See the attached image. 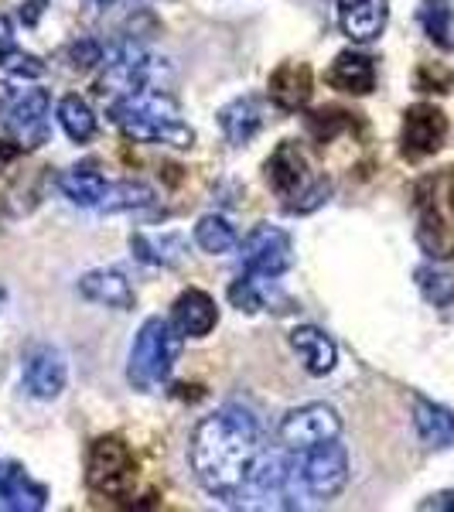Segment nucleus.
<instances>
[{"instance_id":"1","label":"nucleus","mask_w":454,"mask_h":512,"mask_svg":"<svg viewBox=\"0 0 454 512\" xmlns=\"http://www.w3.org/2000/svg\"><path fill=\"white\" fill-rule=\"evenodd\" d=\"M260 458V427L243 407L216 410L195 427L188 441V461L198 485L222 502H243Z\"/></svg>"},{"instance_id":"2","label":"nucleus","mask_w":454,"mask_h":512,"mask_svg":"<svg viewBox=\"0 0 454 512\" xmlns=\"http://www.w3.org/2000/svg\"><path fill=\"white\" fill-rule=\"evenodd\" d=\"M110 120L140 144H168L188 151L195 144V130L181 120L178 106L161 89H140V93L110 99Z\"/></svg>"},{"instance_id":"3","label":"nucleus","mask_w":454,"mask_h":512,"mask_svg":"<svg viewBox=\"0 0 454 512\" xmlns=\"http://www.w3.org/2000/svg\"><path fill=\"white\" fill-rule=\"evenodd\" d=\"M178 355H181V332L178 328L164 318H147L144 328L137 332L134 349H130V362H127L130 386L140 393L158 390L164 379L171 376Z\"/></svg>"},{"instance_id":"4","label":"nucleus","mask_w":454,"mask_h":512,"mask_svg":"<svg viewBox=\"0 0 454 512\" xmlns=\"http://www.w3.org/2000/svg\"><path fill=\"white\" fill-rule=\"evenodd\" d=\"M137 482L134 451L120 437H99L86 458V485L103 499H127Z\"/></svg>"},{"instance_id":"5","label":"nucleus","mask_w":454,"mask_h":512,"mask_svg":"<svg viewBox=\"0 0 454 512\" xmlns=\"http://www.w3.org/2000/svg\"><path fill=\"white\" fill-rule=\"evenodd\" d=\"M297 478H301L304 489L315 495V499H332L349 482V451L338 444V437L301 451V458H297Z\"/></svg>"},{"instance_id":"6","label":"nucleus","mask_w":454,"mask_h":512,"mask_svg":"<svg viewBox=\"0 0 454 512\" xmlns=\"http://www.w3.org/2000/svg\"><path fill=\"white\" fill-rule=\"evenodd\" d=\"M103 65H106V72H103V79H99V93L103 96L110 93L113 99L140 93V89H147L151 79L158 76V59H151L134 41H123V45L110 48Z\"/></svg>"},{"instance_id":"7","label":"nucleus","mask_w":454,"mask_h":512,"mask_svg":"<svg viewBox=\"0 0 454 512\" xmlns=\"http://www.w3.org/2000/svg\"><path fill=\"white\" fill-rule=\"evenodd\" d=\"M338 434H342V417L328 403H308V407L291 410V414L280 420V431H277L280 444L297 454L315 448V444L335 441Z\"/></svg>"},{"instance_id":"8","label":"nucleus","mask_w":454,"mask_h":512,"mask_svg":"<svg viewBox=\"0 0 454 512\" xmlns=\"http://www.w3.org/2000/svg\"><path fill=\"white\" fill-rule=\"evenodd\" d=\"M246 274L257 277H280L294 267V243L280 226H257L239 243Z\"/></svg>"},{"instance_id":"9","label":"nucleus","mask_w":454,"mask_h":512,"mask_svg":"<svg viewBox=\"0 0 454 512\" xmlns=\"http://www.w3.org/2000/svg\"><path fill=\"white\" fill-rule=\"evenodd\" d=\"M448 137V117H444L437 106L417 103L403 117V134H400V151L407 161H424L444 147Z\"/></svg>"},{"instance_id":"10","label":"nucleus","mask_w":454,"mask_h":512,"mask_svg":"<svg viewBox=\"0 0 454 512\" xmlns=\"http://www.w3.org/2000/svg\"><path fill=\"white\" fill-rule=\"evenodd\" d=\"M24 390H28L35 400H55L65 390V359L59 349L52 345H38V349L28 352L24 359Z\"/></svg>"},{"instance_id":"11","label":"nucleus","mask_w":454,"mask_h":512,"mask_svg":"<svg viewBox=\"0 0 454 512\" xmlns=\"http://www.w3.org/2000/svg\"><path fill=\"white\" fill-rule=\"evenodd\" d=\"M270 103L284 113H297L308 106L311 93H315V79H311V65L304 62H284L274 69V76L267 82Z\"/></svg>"},{"instance_id":"12","label":"nucleus","mask_w":454,"mask_h":512,"mask_svg":"<svg viewBox=\"0 0 454 512\" xmlns=\"http://www.w3.org/2000/svg\"><path fill=\"white\" fill-rule=\"evenodd\" d=\"M171 325L188 338H205L219 325L216 301L205 291H198V287H188L185 294H178L175 308H171Z\"/></svg>"},{"instance_id":"13","label":"nucleus","mask_w":454,"mask_h":512,"mask_svg":"<svg viewBox=\"0 0 454 512\" xmlns=\"http://www.w3.org/2000/svg\"><path fill=\"white\" fill-rule=\"evenodd\" d=\"M48 93L45 89H28L18 103L11 106L7 127L18 134L24 147H41L48 140Z\"/></svg>"},{"instance_id":"14","label":"nucleus","mask_w":454,"mask_h":512,"mask_svg":"<svg viewBox=\"0 0 454 512\" xmlns=\"http://www.w3.org/2000/svg\"><path fill=\"white\" fill-rule=\"evenodd\" d=\"M304 171H308L304 151L294 140H284L267 161V185L274 188L280 198H297L304 192V181H308Z\"/></svg>"},{"instance_id":"15","label":"nucleus","mask_w":454,"mask_h":512,"mask_svg":"<svg viewBox=\"0 0 454 512\" xmlns=\"http://www.w3.org/2000/svg\"><path fill=\"white\" fill-rule=\"evenodd\" d=\"M76 291L93 304H106V308L127 311L134 308V287L130 280L120 274V270H89V274L79 277Z\"/></svg>"},{"instance_id":"16","label":"nucleus","mask_w":454,"mask_h":512,"mask_svg":"<svg viewBox=\"0 0 454 512\" xmlns=\"http://www.w3.org/2000/svg\"><path fill=\"white\" fill-rule=\"evenodd\" d=\"M263 123H267V110H263V103L257 96H239L219 110L222 134H226L229 144H236V147L250 144V140L263 130Z\"/></svg>"},{"instance_id":"17","label":"nucleus","mask_w":454,"mask_h":512,"mask_svg":"<svg viewBox=\"0 0 454 512\" xmlns=\"http://www.w3.org/2000/svg\"><path fill=\"white\" fill-rule=\"evenodd\" d=\"M328 86L349 96H369L376 89V62L362 52L335 55L332 69H328Z\"/></svg>"},{"instance_id":"18","label":"nucleus","mask_w":454,"mask_h":512,"mask_svg":"<svg viewBox=\"0 0 454 512\" xmlns=\"http://www.w3.org/2000/svg\"><path fill=\"white\" fill-rule=\"evenodd\" d=\"M338 24L352 41H376L386 28V0H338Z\"/></svg>"},{"instance_id":"19","label":"nucleus","mask_w":454,"mask_h":512,"mask_svg":"<svg viewBox=\"0 0 454 512\" xmlns=\"http://www.w3.org/2000/svg\"><path fill=\"white\" fill-rule=\"evenodd\" d=\"M0 489H4L7 509H14V512H38V509H45V502H48V489L24 472L18 461L0 458Z\"/></svg>"},{"instance_id":"20","label":"nucleus","mask_w":454,"mask_h":512,"mask_svg":"<svg viewBox=\"0 0 454 512\" xmlns=\"http://www.w3.org/2000/svg\"><path fill=\"white\" fill-rule=\"evenodd\" d=\"M291 345H294V352L304 359V369H308L311 376H328L335 369L338 349H335L332 338L321 332V328H315V325L294 328V332H291Z\"/></svg>"},{"instance_id":"21","label":"nucleus","mask_w":454,"mask_h":512,"mask_svg":"<svg viewBox=\"0 0 454 512\" xmlns=\"http://www.w3.org/2000/svg\"><path fill=\"white\" fill-rule=\"evenodd\" d=\"M414 427L427 448H451L454 444V414L441 403H431L424 396L414 400Z\"/></svg>"},{"instance_id":"22","label":"nucleus","mask_w":454,"mask_h":512,"mask_svg":"<svg viewBox=\"0 0 454 512\" xmlns=\"http://www.w3.org/2000/svg\"><path fill=\"white\" fill-rule=\"evenodd\" d=\"M130 250L140 263L147 267H178L188 253L185 236L168 233V236H147V233H134L130 236Z\"/></svg>"},{"instance_id":"23","label":"nucleus","mask_w":454,"mask_h":512,"mask_svg":"<svg viewBox=\"0 0 454 512\" xmlns=\"http://www.w3.org/2000/svg\"><path fill=\"white\" fill-rule=\"evenodd\" d=\"M59 188L62 195L69 198L72 205H82V209H99L106 198V188H110V181H106L99 171L93 168H69L65 175L59 178Z\"/></svg>"},{"instance_id":"24","label":"nucleus","mask_w":454,"mask_h":512,"mask_svg":"<svg viewBox=\"0 0 454 512\" xmlns=\"http://www.w3.org/2000/svg\"><path fill=\"white\" fill-rule=\"evenodd\" d=\"M420 24H424V35L434 41L437 48H454V14H451V0H420L417 11Z\"/></svg>"},{"instance_id":"25","label":"nucleus","mask_w":454,"mask_h":512,"mask_svg":"<svg viewBox=\"0 0 454 512\" xmlns=\"http://www.w3.org/2000/svg\"><path fill=\"white\" fill-rule=\"evenodd\" d=\"M59 123L76 144H86V140L96 137V117L86 99H79V96H65L59 103Z\"/></svg>"},{"instance_id":"26","label":"nucleus","mask_w":454,"mask_h":512,"mask_svg":"<svg viewBox=\"0 0 454 512\" xmlns=\"http://www.w3.org/2000/svg\"><path fill=\"white\" fill-rule=\"evenodd\" d=\"M195 243L202 246L205 253H212V256H222V253H233L236 246H239V236H236V229L229 226L222 216H202L198 219V226H195Z\"/></svg>"},{"instance_id":"27","label":"nucleus","mask_w":454,"mask_h":512,"mask_svg":"<svg viewBox=\"0 0 454 512\" xmlns=\"http://www.w3.org/2000/svg\"><path fill=\"white\" fill-rule=\"evenodd\" d=\"M151 202H154V192L144 181H110L99 212H127V209H140V205H151Z\"/></svg>"},{"instance_id":"28","label":"nucleus","mask_w":454,"mask_h":512,"mask_svg":"<svg viewBox=\"0 0 454 512\" xmlns=\"http://www.w3.org/2000/svg\"><path fill=\"white\" fill-rule=\"evenodd\" d=\"M417 287H420V294L434 304V308H448V304L454 301L451 274H444V270L434 267V263H424V267L417 270Z\"/></svg>"},{"instance_id":"29","label":"nucleus","mask_w":454,"mask_h":512,"mask_svg":"<svg viewBox=\"0 0 454 512\" xmlns=\"http://www.w3.org/2000/svg\"><path fill=\"white\" fill-rule=\"evenodd\" d=\"M0 76L4 79H14V82H35L45 76V62L38 55H28V52H4L0 55Z\"/></svg>"},{"instance_id":"30","label":"nucleus","mask_w":454,"mask_h":512,"mask_svg":"<svg viewBox=\"0 0 454 512\" xmlns=\"http://www.w3.org/2000/svg\"><path fill=\"white\" fill-rule=\"evenodd\" d=\"M229 301H233V308L246 311V315H257V311L267 308V294H263L257 274L239 277L236 284L229 287Z\"/></svg>"},{"instance_id":"31","label":"nucleus","mask_w":454,"mask_h":512,"mask_svg":"<svg viewBox=\"0 0 454 512\" xmlns=\"http://www.w3.org/2000/svg\"><path fill=\"white\" fill-rule=\"evenodd\" d=\"M349 123H352L349 113H342V110H318L308 117V130L321 140V144H325V140H332L335 134L349 130Z\"/></svg>"},{"instance_id":"32","label":"nucleus","mask_w":454,"mask_h":512,"mask_svg":"<svg viewBox=\"0 0 454 512\" xmlns=\"http://www.w3.org/2000/svg\"><path fill=\"white\" fill-rule=\"evenodd\" d=\"M328 195H332V181L318 178L315 185L304 188V192L297 195V202H287V212H294V216H308V212H315L328 202Z\"/></svg>"},{"instance_id":"33","label":"nucleus","mask_w":454,"mask_h":512,"mask_svg":"<svg viewBox=\"0 0 454 512\" xmlns=\"http://www.w3.org/2000/svg\"><path fill=\"white\" fill-rule=\"evenodd\" d=\"M65 59L72 62V69L86 72V69H93V65L103 62V48H99L93 38H82V41H72V45L65 48Z\"/></svg>"},{"instance_id":"34","label":"nucleus","mask_w":454,"mask_h":512,"mask_svg":"<svg viewBox=\"0 0 454 512\" xmlns=\"http://www.w3.org/2000/svg\"><path fill=\"white\" fill-rule=\"evenodd\" d=\"M451 86H454L451 69H444V65H420L417 89H424V93H448Z\"/></svg>"},{"instance_id":"35","label":"nucleus","mask_w":454,"mask_h":512,"mask_svg":"<svg viewBox=\"0 0 454 512\" xmlns=\"http://www.w3.org/2000/svg\"><path fill=\"white\" fill-rule=\"evenodd\" d=\"M420 509H437V512H454V492H437L431 499L420 502Z\"/></svg>"},{"instance_id":"36","label":"nucleus","mask_w":454,"mask_h":512,"mask_svg":"<svg viewBox=\"0 0 454 512\" xmlns=\"http://www.w3.org/2000/svg\"><path fill=\"white\" fill-rule=\"evenodd\" d=\"M24 154V144H14V140H0V171L7 168V164H14Z\"/></svg>"},{"instance_id":"37","label":"nucleus","mask_w":454,"mask_h":512,"mask_svg":"<svg viewBox=\"0 0 454 512\" xmlns=\"http://www.w3.org/2000/svg\"><path fill=\"white\" fill-rule=\"evenodd\" d=\"M11 48H14V28H11V21L0 14V55L11 52Z\"/></svg>"},{"instance_id":"38","label":"nucleus","mask_w":454,"mask_h":512,"mask_svg":"<svg viewBox=\"0 0 454 512\" xmlns=\"http://www.w3.org/2000/svg\"><path fill=\"white\" fill-rule=\"evenodd\" d=\"M41 7H45V0H28V4L21 7V18H24V24H38V18H41Z\"/></svg>"},{"instance_id":"39","label":"nucleus","mask_w":454,"mask_h":512,"mask_svg":"<svg viewBox=\"0 0 454 512\" xmlns=\"http://www.w3.org/2000/svg\"><path fill=\"white\" fill-rule=\"evenodd\" d=\"M0 509H7V499H4V489H0Z\"/></svg>"},{"instance_id":"40","label":"nucleus","mask_w":454,"mask_h":512,"mask_svg":"<svg viewBox=\"0 0 454 512\" xmlns=\"http://www.w3.org/2000/svg\"><path fill=\"white\" fill-rule=\"evenodd\" d=\"M4 301H7V294H4V287H0V308H4Z\"/></svg>"}]
</instances>
